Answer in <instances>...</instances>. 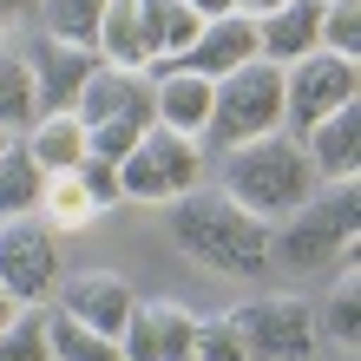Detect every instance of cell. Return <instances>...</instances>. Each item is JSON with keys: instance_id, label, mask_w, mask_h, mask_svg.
<instances>
[{"instance_id": "obj_1", "label": "cell", "mask_w": 361, "mask_h": 361, "mask_svg": "<svg viewBox=\"0 0 361 361\" xmlns=\"http://www.w3.org/2000/svg\"><path fill=\"white\" fill-rule=\"evenodd\" d=\"M164 224H171V237L190 263H204L217 276H263L269 269V224L250 217L217 184H190L184 197H171Z\"/></svg>"}, {"instance_id": "obj_2", "label": "cell", "mask_w": 361, "mask_h": 361, "mask_svg": "<svg viewBox=\"0 0 361 361\" xmlns=\"http://www.w3.org/2000/svg\"><path fill=\"white\" fill-rule=\"evenodd\" d=\"M217 190H224V197H237L250 217L283 224L289 210L315 190V171H309L302 145H295L289 132H263V138L230 145V152L217 158Z\"/></svg>"}, {"instance_id": "obj_3", "label": "cell", "mask_w": 361, "mask_h": 361, "mask_svg": "<svg viewBox=\"0 0 361 361\" xmlns=\"http://www.w3.org/2000/svg\"><path fill=\"white\" fill-rule=\"evenodd\" d=\"M73 112H79V125H86V158H105V164H118L158 125V112H152V79H145L138 66H105V59L92 66L86 86H79Z\"/></svg>"}, {"instance_id": "obj_4", "label": "cell", "mask_w": 361, "mask_h": 361, "mask_svg": "<svg viewBox=\"0 0 361 361\" xmlns=\"http://www.w3.org/2000/svg\"><path fill=\"white\" fill-rule=\"evenodd\" d=\"M355 230H361L355 178L315 184L283 224H269V263H283V269H322L329 257H342V250L355 243Z\"/></svg>"}, {"instance_id": "obj_5", "label": "cell", "mask_w": 361, "mask_h": 361, "mask_svg": "<svg viewBox=\"0 0 361 361\" xmlns=\"http://www.w3.org/2000/svg\"><path fill=\"white\" fill-rule=\"evenodd\" d=\"M263 132H283V66L243 59L237 73H224L217 86H210V118L197 132V152L224 158L230 145H250Z\"/></svg>"}, {"instance_id": "obj_6", "label": "cell", "mask_w": 361, "mask_h": 361, "mask_svg": "<svg viewBox=\"0 0 361 361\" xmlns=\"http://www.w3.org/2000/svg\"><path fill=\"white\" fill-rule=\"evenodd\" d=\"M190 184H204V152H197V138L171 132V125H152V132L118 158V197L171 204Z\"/></svg>"}, {"instance_id": "obj_7", "label": "cell", "mask_w": 361, "mask_h": 361, "mask_svg": "<svg viewBox=\"0 0 361 361\" xmlns=\"http://www.w3.org/2000/svg\"><path fill=\"white\" fill-rule=\"evenodd\" d=\"M0 289H7L20 309L47 302L59 289V230L39 217V210L0 217Z\"/></svg>"}, {"instance_id": "obj_8", "label": "cell", "mask_w": 361, "mask_h": 361, "mask_svg": "<svg viewBox=\"0 0 361 361\" xmlns=\"http://www.w3.org/2000/svg\"><path fill=\"white\" fill-rule=\"evenodd\" d=\"M230 329L243 335L250 361H309L315 355V309L302 295H257V302L230 309Z\"/></svg>"}, {"instance_id": "obj_9", "label": "cell", "mask_w": 361, "mask_h": 361, "mask_svg": "<svg viewBox=\"0 0 361 361\" xmlns=\"http://www.w3.org/2000/svg\"><path fill=\"white\" fill-rule=\"evenodd\" d=\"M361 92V66L348 53H302L283 66V132H302V125H315L322 112H335V105H348Z\"/></svg>"}, {"instance_id": "obj_10", "label": "cell", "mask_w": 361, "mask_h": 361, "mask_svg": "<svg viewBox=\"0 0 361 361\" xmlns=\"http://www.w3.org/2000/svg\"><path fill=\"white\" fill-rule=\"evenodd\" d=\"M20 59H27V73H33L39 112H73L79 86H86L92 66H99L92 47H66V39H53V33H33L27 47H20Z\"/></svg>"}, {"instance_id": "obj_11", "label": "cell", "mask_w": 361, "mask_h": 361, "mask_svg": "<svg viewBox=\"0 0 361 361\" xmlns=\"http://www.w3.org/2000/svg\"><path fill=\"white\" fill-rule=\"evenodd\" d=\"M190 329H197V315L184 302H132L118 329V355L125 361H190Z\"/></svg>"}, {"instance_id": "obj_12", "label": "cell", "mask_w": 361, "mask_h": 361, "mask_svg": "<svg viewBox=\"0 0 361 361\" xmlns=\"http://www.w3.org/2000/svg\"><path fill=\"white\" fill-rule=\"evenodd\" d=\"M295 145H302L315 184L355 178V164H361V112H355V99L335 105V112H322L315 125H302V132H295Z\"/></svg>"}, {"instance_id": "obj_13", "label": "cell", "mask_w": 361, "mask_h": 361, "mask_svg": "<svg viewBox=\"0 0 361 361\" xmlns=\"http://www.w3.org/2000/svg\"><path fill=\"white\" fill-rule=\"evenodd\" d=\"M138 73L152 79V112H158V125L197 138L204 118H210V86H217V79L184 73V66H171V59H152V66H138Z\"/></svg>"}, {"instance_id": "obj_14", "label": "cell", "mask_w": 361, "mask_h": 361, "mask_svg": "<svg viewBox=\"0 0 361 361\" xmlns=\"http://www.w3.org/2000/svg\"><path fill=\"white\" fill-rule=\"evenodd\" d=\"M243 59H257V20H250V13H217V20L197 27V39H190L171 66L204 73V79H224V73H237Z\"/></svg>"}, {"instance_id": "obj_15", "label": "cell", "mask_w": 361, "mask_h": 361, "mask_svg": "<svg viewBox=\"0 0 361 361\" xmlns=\"http://www.w3.org/2000/svg\"><path fill=\"white\" fill-rule=\"evenodd\" d=\"M132 302H138V295L125 289L118 276H66L53 309L79 315L86 329H99V335H112V342H118V329H125V315H132Z\"/></svg>"}, {"instance_id": "obj_16", "label": "cell", "mask_w": 361, "mask_h": 361, "mask_svg": "<svg viewBox=\"0 0 361 361\" xmlns=\"http://www.w3.org/2000/svg\"><path fill=\"white\" fill-rule=\"evenodd\" d=\"M315 20H322V0H276L269 13H257V59L289 66L315 53Z\"/></svg>"}, {"instance_id": "obj_17", "label": "cell", "mask_w": 361, "mask_h": 361, "mask_svg": "<svg viewBox=\"0 0 361 361\" xmlns=\"http://www.w3.org/2000/svg\"><path fill=\"white\" fill-rule=\"evenodd\" d=\"M204 13L184 7V0H138V33H145V66L152 59H178L190 39H197Z\"/></svg>"}, {"instance_id": "obj_18", "label": "cell", "mask_w": 361, "mask_h": 361, "mask_svg": "<svg viewBox=\"0 0 361 361\" xmlns=\"http://www.w3.org/2000/svg\"><path fill=\"white\" fill-rule=\"evenodd\" d=\"M20 145H27V158L39 171H73L86 158V125H79V112H39L20 132Z\"/></svg>"}, {"instance_id": "obj_19", "label": "cell", "mask_w": 361, "mask_h": 361, "mask_svg": "<svg viewBox=\"0 0 361 361\" xmlns=\"http://www.w3.org/2000/svg\"><path fill=\"white\" fill-rule=\"evenodd\" d=\"M39 217H47L53 230H79V224L99 217V197L86 190L79 164H73V171H47V184H39Z\"/></svg>"}, {"instance_id": "obj_20", "label": "cell", "mask_w": 361, "mask_h": 361, "mask_svg": "<svg viewBox=\"0 0 361 361\" xmlns=\"http://www.w3.org/2000/svg\"><path fill=\"white\" fill-rule=\"evenodd\" d=\"M92 53L105 66H145V33H138V0H105Z\"/></svg>"}, {"instance_id": "obj_21", "label": "cell", "mask_w": 361, "mask_h": 361, "mask_svg": "<svg viewBox=\"0 0 361 361\" xmlns=\"http://www.w3.org/2000/svg\"><path fill=\"white\" fill-rule=\"evenodd\" d=\"M47 355H53V361H125L112 335L86 329V322L66 315V309H47Z\"/></svg>"}, {"instance_id": "obj_22", "label": "cell", "mask_w": 361, "mask_h": 361, "mask_svg": "<svg viewBox=\"0 0 361 361\" xmlns=\"http://www.w3.org/2000/svg\"><path fill=\"white\" fill-rule=\"evenodd\" d=\"M39 184H47V171L27 158L20 138H7V145H0V217H27V210H39Z\"/></svg>"}, {"instance_id": "obj_23", "label": "cell", "mask_w": 361, "mask_h": 361, "mask_svg": "<svg viewBox=\"0 0 361 361\" xmlns=\"http://www.w3.org/2000/svg\"><path fill=\"white\" fill-rule=\"evenodd\" d=\"M33 118H39L33 73H27V59H20V47H0V132H7V138H20Z\"/></svg>"}, {"instance_id": "obj_24", "label": "cell", "mask_w": 361, "mask_h": 361, "mask_svg": "<svg viewBox=\"0 0 361 361\" xmlns=\"http://www.w3.org/2000/svg\"><path fill=\"white\" fill-rule=\"evenodd\" d=\"M315 335H329V342H342V348L361 342V276L355 269H342V283H335L329 302L315 309Z\"/></svg>"}, {"instance_id": "obj_25", "label": "cell", "mask_w": 361, "mask_h": 361, "mask_svg": "<svg viewBox=\"0 0 361 361\" xmlns=\"http://www.w3.org/2000/svg\"><path fill=\"white\" fill-rule=\"evenodd\" d=\"M99 13H105V0H39V33H53V39H66V47H92L99 39Z\"/></svg>"}, {"instance_id": "obj_26", "label": "cell", "mask_w": 361, "mask_h": 361, "mask_svg": "<svg viewBox=\"0 0 361 361\" xmlns=\"http://www.w3.org/2000/svg\"><path fill=\"white\" fill-rule=\"evenodd\" d=\"M0 361H53L47 355V309L39 302H27L7 329H0Z\"/></svg>"}, {"instance_id": "obj_27", "label": "cell", "mask_w": 361, "mask_h": 361, "mask_svg": "<svg viewBox=\"0 0 361 361\" xmlns=\"http://www.w3.org/2000/svg\"><path fill=\"white\" fill-rule=\"evenodd\" d=\"M315 47L322 53H361V0H322V20H315Z\"/></svg>"}, {"instance_id": "obj_28", "label": "cell", "mask_w": 361, "mask_h": 361, "mask_svg": "<svg viewBox=\"0 0 361 361\" xmlns=\"http://www.w3.org/2000/svg\"><path fill=\"white\" fill-rule=\"evenodd\" d=\"M190 361H250L243 355V335L230 329V315H210V322L190 329Z\"/></svg>"}, {"instance_id": "obj_29", "label": "cell", "mask_w": 361, "mask_h": 361, "mask_svg": "<svg viewBox=\"0 0 361 361\" xmlns=\"http://www.w3.org/2000/svg\"><path fill=\"white\" fill-rule=\"evenodd\" d=\"M79 178H86V190L99 197V210H112V204H118V164H105V158H79Z\"/></svg>"}, {"instance_id": "obj_30", "label": "cell", "mask_w": 361, "mask_h": 361, "mask_svg": "<svg viewBox=\"0 0 361 361\" xmlns=\"http://www.w3.org/2000/svg\"><path fill=\"white\" fill-rule=\"evenodd\" d=\"M27 13H39V0H0V33H7L13 20H27Z\"/></svg>"}, {"instance_id": "obj_31", "label": "cell", "mask_w": 361, "mask_h": 361, "mask_svg": "<svg viewBox=\"0 0 361 361\" xmlns=\"http://www.w3.org/2000/svg\"><path fill=\"white\" fill-rule=\"evenodd\" d=\"M184 7H197L204 20H217V13H237V7H230V0H184Z\"/></svg>"}, {"instance_id": "obj_32", "label": "cell", "mask_w": 361, "mask_h": 361, "mask_svg": "<svg viewBox=\"0 0 361 361\" xmlns=\"http://www.w3.org/2000/svg\"><path fill=\"white\" fill-rule=\"evenodd\" d=\"M230 7H237V13H250V20H257V13H269V7H276V0H230Z\"/></svg>"}, {"instance_id": "obj_33", "label": "cell", "mask_w": 361, "mask_h": 361, "mask_svg": "<svg viewBox=\"0 0 361 361\" xmlns=\"http://www.w3.org/2000/svg\"><path fill=\"white\" fill-rule=\"evenodd\" d=\"M13 315H20V302H13V295H7V289H0V329H7V322H13Z\"/></svg>"}, {"instance_id": "obj_34", "label": "cell", "mask_w": 361, "mask_h": 361, "mask_svg": "<svg viewBox=\"0 0 361 361\" xmlns=\"http://www.w3.org/2000/svg\"><path fill=\"white\" fill-rule=\"evenodd\" d=\"M0 145H7V132H0Z\"/></svg>"}]
</instances>
